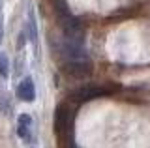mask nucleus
Masks as SVG:
<instances>
[{
    "label": "nucleus",
    "mask_w": 150,
    "mask_h": 148,
    "mask_svg": "<svg viewBox=\"0 0 150 148\" xmlns=\"http://www.w3.org/2000/svg\"><path fill=\"white\" fill-rule=\"evenodd\" d=\"M73 124V114L68 105H58L54 111V129L58 135H69Z\"/></svg>",
    "instance_id": "f257e3e1"
},
{
    "label": "nucleus",
    "mask_w": 150,
    "mask_h": 148,
    "mask_svg": "<svg viewBox=\"0 0 150 148\" xmlns=\"http://www.w3.org/2000/svg\"><path fill=\"white\" fill-rule=\"evenodd\" d=\"M17 98L25 103H32L36 101V85H34V79L32 77H25L21 82L17 85V90H15Z\"/></svg>",
    "instance_id": "f03ea898"
},
{
    "label": "nucleus",
    "mask_w": 150,
    "mask_h": 148,
    "mask_svg": "<svg viewBox=\"0 0 150 148\" xmlns=\"http://www.w3.org/2000/svg\"><path fill=\"white\" fill-rule=\"evenodd\" d=\"M32 128H34V120L28 113H21L17 118V135L23 139V141H30L32 139Z\"/></svg>",
    "instance_id": "7ed1b4c3"
},
{
    "label": "nucleus",
    "mask_w": 150,
    "mask_h": 148,
    "mask_svg": "<svg viewBox=\"0 0 150 148\" xmlns=\"http://www.w3.org/2000/svg\"><path fill=\"white\" fill-rule=\"evenodd\" d=\"M103 94H107V90L101 88V86H98V85H84L83 88H79L75 92V96L79 98V101H88V99H94V98L103 96Z\"/></svg>",
    "instance_id": "20e7f679"
},
{
    "label": "nucleus",
    "mask_w": 150,
    "mask_h": 148,
    "mask_svg": "<svg viewBox=\"0 0 150 148\" xmlns=\"http://www.w3.org/2000/svg\"><path fill=\"white\" fill-rule=\"evenodd\" d=\"M26 36L30 41L38 39V26H36V19H34V11L28 10V21H26Z\"/></svg>",
    "instance_id": "39448f33"
},
{
    "label": "nucleus",
    "mask_w": 150,
    "mask_h": 148,
    "mask_svg": "<svg viewBox=\"0 0 150 148\" xmlns=\"http://www.w3.org/2000/svg\"><path fill=\"white\" fill-rule=\"evenodd\" d=\"M9 75V60L6 53H0V77H6Z\"/></svg>",
    "instance_id": "423d86ee"
},
{
    "label": "nucleus",
    "mask_w": 150,
    "mask_h": 148,
    "mask_svg": "<svg viewBox=\"0 0 150 148\" xmlns=\"http://www.w3.org/2000/svg\"><path fill=\"white\" fill-rule=\"evenodd\" d=\"M2 38H4V26H2V17H0V43H2Z\"/></svg>",
    "instance_id": "0eeeda50"
}]
</instances>
